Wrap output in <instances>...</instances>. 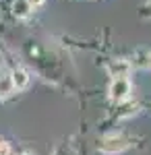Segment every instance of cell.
Instances as JSON below:
<instances>
[{
  "mask_svg": "<svg viewBox=\"0 0 151 155\" xmlns=\"http://www.w3.org/2000/svg\"><path fill=\"white\" fill-rule=\"evenodd\" d=\"M27 2H29V6H31V8H35V6H42V4H44V0H27Z\"/></svg>",
  "mask_w": 151,
  "mask_h": 155,
  "instance_id": "cell-7",
  "label": "cell"
},
{
  "mask_svg": "<svg viewBox=\"0 0 151 155\" xmlns=\"http://www.w3.org/2000/svg\"><path fill=\"white\" fill-rule=\"evenodd\" d=\"M130 91H133V87H130V81H128L126 77H116L112 85H110V99L112 101H116V104H122L124 99H128L130 95Z\"/></svg>",
  "mask_w": 151,
  "mask_h": 155,
  "instance_id": "cell-2",
  "label": "cell"
},
{
  "mask_svg": "<svg viewBox=\"0 0 151 155\" xmlns=\"http://www.w3.org/2000/svg\"><path fill=\"white\" fill-rule=\"evenodd\" d=\"M149 66H151V58H149Z\"/></svg>",
  "mask_w": 151,
  "mask_h": 155,
  "instance_id": "cell-8",
  "label": "cell"
},
{
  "mask_svg": "<svg viewBox=\"0 0 151 155\" xmlns=\"http://www.w3.org/2000/svg\"><path fill=\"white\" fill-rule=\"evenodd\" d=\"M0 155H11V147L4 141H0Z\"/></svg>",
  "mask_w": 151,
  "mask_h": 155,
  "instance_id": "cell-6",
  "label": "cell"
},
{
  "mask_svg": "<svg viewBox=\"0 0 151 155\" xmlns=\"http://www.w3.org/2000/svg\"><path fill=\"white\" fill-rule=\"evenodd\" d=\"M25 155H27V153H25Z\"/></svg>",
  "mask_w": 151,
  "mask_h": 155,
  "instance_id": "cell-9",
  "label": "cell"
},
{
  "mask_svg": "<svg viewBox=\"0 0 151 155\" xmlns=\"http://www.w3.org/2000/svg\"><path fill=\"white\" fill-rule=\"evenodd\" d=\"M15 87H12L11 74H0V99H6L8 95H12Z\"/></svg>",
  "mask_w": 151,
  "mask_h": 155,
  "instance_id": "cell-4",
  "label": "cell"
},
{
  "mask_svg": "<svg viewBox=\"0 0 151 155\" xmlns=\"http://www.w3.org/2000/svg\"><path fill=\"white\" fill-rule=\"evenodd\" d=\"M29 11H31V6H29L27 0H15V4H12V12H15V17L25 19V17L29 15Z\"/></svg>",
  "mask_w": 151,
  "mask_h": 155,
  "instance_id": "cell-5",
  "label": "cell"
},
{
  "mask_svg": "<svg viewBox=\"0 0 151 155\" xmlns=\"http://www.w3.org/2000/svg\"><path fill=\"white\" fill-rule=\"evenodd\" d=\"M11 81H12V87L17 89V91H21L25 89L27 85H29V74L23 71V68H15L11 72Z\"/></svg>",
  "mask_w": 151,
  "mask_h": 155,
  "instance_id": "cell-3",
  "label": "cell"
},
{
  "mask_svg": "<svg viewBox=\"0 0 151 155\" xmlns=\"http://www.w3.org/2000/svg\"><path fill=\"white\" fill-rule=\"evenodd\" d=\"M97 147L106 155H116V153H122L128 147V141H126V137H122V134H110V137H104Z\"/></svg>",
  "mask_w": 151,
  "mask_h": 155,
  "instance_id": "cell-1",
  "label": "cell"
}]
</instances>
